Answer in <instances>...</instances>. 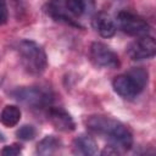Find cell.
<instances>
[{
  "instance_id": "obj_15",
  "label": "cell",
  "mask_w": 156,
  "mask_h": 156,
  "mask_svg": "<svg viewBox=\"0 0 156 156\" xmlns=\"http://www.w3.org/2000/svg\"><path fill=\"white\" fill-rule=\"evenodd\" d=\"M2 155L5 156H16L18 154H21V146L17 145V144H13V145H7L2 149L1 151Z\"/></svg>"
},
{
  "instance_id": "obj_13",
  "label": "cell",
  "mask_w": 156,
  "mask_h": 156,
  "mask_svg": "<svg viewBox=\"0 0 156 156\" xmlns=\"http://www.w3.org/2000/svg\"><path fill=\"white\" fill-rule=\"evenodd\" d=\"M61 146V141L58 138L54 135H46L41 139L37 145V152L39 155H52Z\"/></svg>"
},
{
  "instance_id": "obj_10",
  "label": "cell",
  "mask_w": 156,
  "mask_h": 156,
  "mask_svg": "<svg viewBox=\"0 0 156 156\" xmlns=\"http://www.w3.org/2000/svg\"><path fill=\"white\" fill-rule=\"evenodd\" d=\"M93 28L104 38H110L116 33V24L111 16L104 11L96 12L91 18Z\"/></svg>"
},
{
  "instance_id": "obj_5",
  "label": "cell",
  "mask_w": 156,
  "mask_h": 156,
  "mask_svg": "<svg viewBox=\"0 0 156 156\" xmlns=\"http://www.w3.org/2000/svg\"><path fill=\"white\" fill-rule=\"evenodd\" d=\"M11 95L32 107L37 108H43V107H49L54 100V96L50 90L39 88V87H22L17 88L11 91Z\"/></svg>"
},
{
  "instance_id": "obj_7",
  "label": "cell",
  "mask_w": 156,
  "mask_h": 156,
  "mask_svg": "<svg viewBox=\"0 0 156 156\" xmlns=\"http://www.w3.org/2000/svg\"><path fill=\"white\" fill-rule=\"evenodd\" d=\"M90 57H91V61L96 66L105 67V68H118L119 67V58L117 54L104 43L95 41L91 44Z\"/></svg>"
},
{
  "instance_id": "obj_4",
  "label": "cell",
  "mask_w": 156,
  "mask_h": 156,
  "mask_svg": "<svg viewBox=\"0 0 156 156\" xmlns=\"http://www.w3.org/2000/svg\"><path fill=\"white\" fill-rule=\"evenodd\" d=\"M20 60L24 69L30 74H41L48 65V58L44 49L38 43L24 39L17 46Z\"/></svg>"
},
{
  "instance_id": "obj_17",
  "label": "cell",
  "mask_w": 156,
  "mask_h": 156,
  "mask_svg": "<svg viewBox=\"0 0 156 156\" xmlns=\"http://www.w3.org/2000/svg\"><path fill=\"white\" fill-rule=\"evenodd\" d=\"M0 140H4V138H2V135L0 134Z\"/></svg>"
},
{
  "instance_id": "obj_12",
  "label": "cell",
  "mask_w": 156,
  "mask_h": 156,
  "mask_svg": "<svg viewBox=\"0 0 156 156\" xmlns=\"http://www.w3.org/2000/svg\"><path fill=\"white\" fill-rule=\"evenodd\" d=\"M21 119V110L15 105H7L0 112V122L5 127H15Z\"/></svg>"
},
{
  "instance_id": "obj_16",
  "label": "cell",
  "mask_w": 156,
  "mask_h": 156,
  "mask_svg": "<svg viewBox=\"0 0 156 156\" xmlns=\"http://www.w3.org/2000/svg\"><path fill=\"white\" fill-rule=\"evenodd\" d=\"M7 20V10L2 1H0V24L5 23Z\"/></svg>"
},
{
  "instance_id": "obj_6",
  "label": "cell",
  "mask_w": 156,
  "mask_h": 156,
  "mask_svg": "<svg viewBox=\"0 0 156 156\" xmlns=\"http://www.w3.org/2000/svg\"><path fill=\"white\" fill-rule=\"evenodd\" d=\"M115 24L116 28H119L123 33L133 37L147 35L150 32L149 23L144 18L129 11H119L116 16Z\"/></svg>"
},
{
  "instance_id": "obj_3",
  "label": "cell",
  "mask_w": 156,
  "mask_h": 156,
  "mask_svg": "<svg viewBox=\"0 0 156 156\" xmlns=\"http://www.w3.org/2000/svg\"><path fill=\"white\" fill-rule=\"evenodd\" d=\"M149 79V73L141 67H134L129 69L124 74L117 76L113 82V89L115 91L124 98V99H133L138 94L143 91V89L146 87Z\"/></svg>"
},
{
  "instance_id": "obj_11",
  "label": "cell",
  "mask_w": 156,
  "mask_h": 156,
  "mask_svg": "<svg viewBox=\"0 0 156 156\" xmlns=\"http://www.w3.org/2000/svg\"><path fill=\"white\" fill-rule=\"evenodd\" d=\"M73 149L76 154L80 155H95L98 152V143L88 134H80L73 140Z\"/></svg>"
},
{
  "instance_id": "obj_8",
  "label": "cell",
  "mask_w": 156,
  "mask_h": 156,
  "mask_svg": "<svg viewBox=\"0 0 156 156\" xmlns=\"http://www.w3.org/2000/svg\"><path fill=\"white\" fill-rule=\"evenodd\" d=\"M127 54L134 61L151 58L156 54V41L150 35L139 37L136 40L129 44L127 49Z\"/></svg>"
},
{
  "instance_id": "obj_2",
  "label": "cell",
  "mask_w": 156,
  "mask_h": 156,
  "mask_svg": "<svg viewBox=\"0 0 156 156\" xmlns=\"http://www.w3.org/2000/svg\"><path fill=\"white\" fill-rule=\"evenodd\" d=\"M93 9V0H50L46 13L56 21L78 26L79 18L90 13Z\"/></svg>"
},
{
  "instance_id": "obj_14",
  "label": "cell",
  "mask_w": 156,
  "mask_h": 156,
  "mask_svg": "<svg viewBox=\"0 0 156 156\" xmlns=\"http://www.w3.org/2000/svg\"><path fill=\"white\" fill-rule=\"evenodd\" d=\"M35 134H37V130H35V128H34L33 126H30V124L22 126V127L17 130V133H16V135H17L20 139H22V140H32V139L35 136Z\"/></svg>"
},
{
  "instance_id": "obj_9",
  "label": "cell",
  "mask_w": 156,
  "mask_h": 156,
  "mask_svg": "<svg viewBox=\"0 0 156 156\" xmlns=\"http://www.w3.org/2000/svg\"><path fill=\"white\" fill-rule=\"evenodd\" d=\"M48 116L51 124L60 132H72L76 128L74 121L71 115L61 107H48Z\"/></svg>"
},
{
  "instance_id": "obj_1",
  "label": "cell",
  "mask_w": 156,
  "mask_h": 156,
  "mask_svg": "<svg viewBox=\"0 0 156 156\" xmlns=\"http://www.w3.org/2000/svg\"><path fill=\"white\" fill-rule=\"evenodd\" d=\"M87 127L93 133L108 136L112 145L123 150H129L133 145V135L130 130L119 121L107 116H90L87 119Z\"/></svg>"
}]
</instances>
